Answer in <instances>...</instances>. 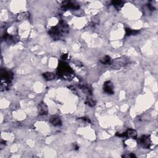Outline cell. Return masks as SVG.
Listing matches in <instances>:
<instances>
[{
    "label": "cell",
    "mask_w": 158,
    "mask_h": 158,
    "mask_svg": "<svg viewBox=\"0 0 158 158\" xmlns=\"http://www.w3.org/2000/svg\"><path fill=\"white\" fill-rule=\"evenodd\" d=\"M69 27L64 21H61L57 26L52 27L49 31V35L54 40H58L65 33H68Z\"/></svg>",
    "instance_id": "6da1fadb"
},
{
    "label": "cell",
    "mask_w": 158,
    "mask_h": 158,
    "mask_svg": "<svg viewBox=\"0 0 158 158\" xmlns=\"http://www.w3.org/2000/svg\"><path fill=\"white\" fill-rule=\"evenodd\" d=\"M57 73L58 75L61 76L62 77H66L72 75L73 73V70L67 63L63 61H60Z\"/></svg>",
    "instance_id": "7a4b0ae2"
},
{
    "label": "cell",
    "mask_w": 158,
    "mask_h": 158,
    "mask_svg": "<svg viewBox=\"0 0 158 158\" xmlns=\"http://www.w3.org/2000/svg\"><path fill=\"white\" fill-rule=\"evenodd\" d=\"M1 79L2 81L4 80L5 82L10 83L13 79V74L11 71H8L5 69H1Z\"/></svg>",
    "instance_id": "3957f363"
},
{
    "label": "cell",
    "mask_w": 158,
    "mask_h": 158,
    "mask_svg": "<svg viewBox=\"0 0 158 158\" xmlns=\"http://www.w3.org/2000/svg\"><path fill=\"white\" fill-rule=\"evenodd\" d=\"M140 143L142 145L143 147H144L146 149H148L150 148L151 141L150 135H143L140 138Z\"/></svg>",
    "instance_id": "277c9868"
},
{
    "label": "cell",
    "mask_w": 158,
    "mask_h": 158,
    "mask_svg": "<svg viewBox=\"0 0 158 158\" xmlns=\"http://www.w3.org/2000/svg\"><path fill=\"white\" fill-rule=\"evenodd\" d=\"M80 8L79 4L76 3L72 2V1H65L62 5V8L64 10L69 9H78Z\"/></svg>",
    "instance_id": "5b68a950"
},
{
    "label": "cell",
    "mask_w": 158,
    "mask_h": 158,
    "mask_svg": "<svg viewBox=\"0 0 158 158\" xmlns=\"http://www.w3.org/2000/svg\"><path fill=\"white\" fill-rule=\"evenodd\" d=\"M103 90L104 91L105 93L108 94H114V87L111 82L107 81L104 83V85H103Z\"/></svg>",
    "instance_id": "8992f818"
},
{
    "label": "cell",
    "mask_w": 158,
    "mask_h": 158,
    "mask_svg": "<svg viewBox=\"0 0 158 158\" xmlns=\"http://www.w3.org/2000/svg\"><path fill=\"white\" fill-rule=\"evenodd\" d=\"M39 112L41 116L46 115L48 112V107L44 102H41L39 104Z\"/></svg>",
    "instance_id": "52a82bcc"
},
{
    "label": "cell",
    "mask_w": 158,
    "mask_h": 158,
    "mask_svg": "<svg viewBox=\"0 0 158 158\" xmlns=\"http://www.w3.org/2000/svg\"><path fill=\"white\" fill-rule=\"evenodd\" d=\"M50 122L54 126H61L62 125L61 120L58 116H52L50 119Z\"/></svg>",
    "instance_id": "ba28073f"
},
{
    "label": "cell",
    "mask_w": 158,
    "mask_h": 158,
    "mask_svg": "<svg viewBox=\"0 0 158 158\" xmlns=\"http://www.w3.org/2000/svg\"><path fill=\"white\" fill-rule=\"evenodd\" d=\"M43 77L45 78V79H46V80H52L55 79V75L53 73L51 72H46L43 74Z\"/></svg>",
    "instance_id": "9c48e42d"
},
{
    "label": "cell",
    "mask_w": 158,
    "mask_h": 158,
    "mask_svg": "<svg viewBox=\"0 0 158 158\" xmlns=\"http://www.w3.org/2000/svg\"><path fill=\"white\" fill-rule=\"evenodd\" d=\"M125 134H126V137H132V138H136V137H137V132H136L135 130H133V129L127 130V131L125 132Z\"/></svg>",
    "instance_id": "30bf717a"
},
{
    "label": "cell",
    "mask_w": 158,
    "mask_h": 158,
    "mask_svg": "<svg viewBox=\"0 0 158 158\" xmlns=\"http://www.w3.org/2000/svg\"><path fill=\"white\" fill-rule=\"evenodd\" d=\"M124 2L122 1H112V4L114 5L117 9H120L123 6Z\"/></svg>",
    "instance_id": "8fae6325"
},
{
    "label": "cell",
    "mask_w": 158,
    "mask_h": 158,
    "mask_svg": "<svg viewBox=\"0 0 158 158\" xmlns=\"http://www.w3.org/2000/svg\"><path fill=\"white\" fill-rule=\"evenodd\" d=\"M125 32H126V35L130 36V35H137L138 33H139V31L132 30L129 28H127L125 29Z\"/></svg>",
    "instance_id": "7c38bea8"
},
{
    "label": "cell",
    "mask_w": 158,
    "mask_h": 158,
    "mask_svg": "<svg viewBox=\"0 0 158 158\" xmlns=\"http://www.w3.org/2000/svg\"><path fill=\"white\" fill-rule=\"evenodd\" d=\"M100 61L103 64H110L111 59V58L109 56H105L104 58H103L102 59L100 60Z\"/></svg>",
    "instance_id": "4fadbf2b"
},
{
    "label": "cell",
    "mask_w": 158,
    "mask_h": 158,
    "mask_svg": "<svg viewBox=\"0 0 158 158\" xmlns=\"http://www.w3.org/2000/svg\"><path fill=\"white\" fill-rule=\"evenodd\" d=\"M87 103L91 107H93L95 106V101H94L92 98H88V97L87 98Z\"/></svg>",
    "instance_id": "5bb4252c"
},
{
    "label": "cell",
    "mask_w": 158,
    "mask_h": 158,
    "mask_svg": "<svg viewBox=\"0 0 158 158\" xmlns=\"http://www.w3.org/2000/svg\"><path fill=\"white\" fill-rule=\"evenodd\" d=\"M68 54H63V56H61V58H62V59L66 60L67 58H68Z\"/></svg>",
    "instance_id": "9a60e30c"
},
{
    "label": "cell",
    "mask_w": 158,
    "mask_h": 158,
    "mask_svg": "<svg viewBox=\"0 0 158 158\" xmlns=\"http://www.w3.org/2000/svg\"><path fill=\"white\" fill-rule=\"evenodd\" d=\"M80 119H82L83 121H87V122H90V120L88 118H87V117H82V118H80Z\"/></svg>",
    "instance_id": "2e32d148"
}]
</instances>
